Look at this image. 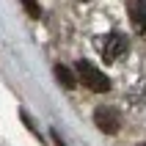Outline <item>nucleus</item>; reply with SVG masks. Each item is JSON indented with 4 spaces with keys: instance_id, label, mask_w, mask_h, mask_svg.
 <instances>
[{
    "instance_id": "nucleus-1",
    "label": "nucleus",
    "mask_w": 146,
    "mask_h": 146,
    "mask_svg": "<svg viewBox=\"0 0 146 146\" xmlns=\"http://www.w3.org/2000/svg\"><path fill=\"white\" fill-rule=\"evenodd\" d=\"M77 77H80L86 86H88L91 91H97V94H102V91L110 88V80H108L105 72H99L94 64H88V61H77Z\"/></svg>"
},
{
    "instance_id": "nucleus-2",
    "label": "nucleus",
    "mask_w": 146,
    "mask_h": 146,
    "mask_svg": "<svg viewBox=\"0 0 146 146\" xmlns=\"http://www.w3.org/2000/svg\"><path fill=\"white\" fill-rule=\"evenodd\" d=\"M99 52H102V58H105L108 64H110V61H119V58L127 52V41H124V36H121V33L102 36V39H99Z\"/></svg>"
},
{
    "instance_id": "nucleus-3",
    "label": "nucleus",
    "mask_w": 146,
    "mask_h": 146,
    "mask_svg": "<svg viewBox=\"0 0 146 146\" xmlns=\"http://www.w3.org/2000/svg\"><path fill=\"white\" fill-rule=\"evenodd\" d=\"M94 124H97L102 132H119V127H121V119H119V113H116L113 108H99L97 113H94Z\"/></svg>"
},
{
    "instance_id": "nucleus-4",
    "label": "nucleus",
    "mask_w": 146,
    "mask_h": 146,
    "mask_svg": "<svg viewBox=\"0 0 146 146\" xmlns=\"http://www.w3.org/2000/svg\"><path fill=\"white\" fill-rule=\"evenodd\" d=\"M127 11H130V19L135 22V31L143 33L146 31V0H130Z\"/></svg>"
},
{
    "instance_id": "nucleus-5",
    "label": "nucleus",
    "mask_w": 146,
    "mask_h": 146,
    "mask_svg": "<svg viewBox=\"0 0 146 146\" xmlns=\"http://www.w3.org/2000/svg\"><path fill=\"white\" fill-rule=\"evenodd\" d=\"M55 77L61 83H64L66 88H74V86H77V80H74V74L69 72V69H64V66H55Z\"/></svg>"
},
{
    "instance_id": "nucleus-6",
    "label": "nucleus",
    "mask_w": 146,
    "mask_h": 146,
    "mask_svg": "<svg viewBox=\"0 0 146 146\" xmlns=\"http://www.w3.org/2000/svg\"><path fill=\"white\" fill-rule=\"evenodd\" d=\"M22 6H25V11H28L33 19H39V17H41V8H39V3H36V0H22Z\"/></svg>"
},
{
    "instance_id": "nucleus-7",
    "label": "nucleus",
    "mask_w": 146,
    "mask_h": 146,
    "mask_svg": "<svg viewBox=\"0 0 146 146\" xmlns=\"http://www.w3.org/2000/svg\"><path fill=\"white\" fill-rule=\"evenodd\" d=\"M80 3H86V0H80Z\"/></svg>"
},
{
    "instance_id": "nucleus-8",
    "label": "nucleus",
    "mask_w": 146,
    "mask_h": 146,
    "mask_svg": "<svg viewBox=\"0 0 146 146\" xmlns=\"http://www.w3.org/2000/svg\"><path fill=\"white\" fill-rule=\"evenodd\" d=\"M141 146H146V143H141Z\"/></svg>"
}]
</instances>
